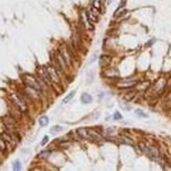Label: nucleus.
<instances>
[{"mask_svg":"<svg viewBox=\"0 0 171 171\" xmlns=\"http://www.w3.org/2000/svg\"><path fill=\"white\" fill-rule=\"evenodd\" d=\"M76 133L78 134V136L82 139H88L90 140V134H88V129H84V127H80L76 130Z\"/></svg>","mask_w":171,"mask_h":171,"instance_id":"nucleus-5","label":"nucleus"},{"mask_svg":"<svg viewBox=\"0 0 171 171\" xmlns=\"http://www.w3.org/2000/svg\"><path fill=\"white\" fill-rule=\"evenodd\" d=\"M110 63H111V57H110L109 55H102L101 56V58H100V65L104 66V67H106V66L110 65Z\"/></svg>","mask_w":171,"mask_h":171,"instance_id":"nucleus-6","label":"nucleus"},{"mask_svg":"<svg viewBox=\"0 0 171 171\" xmlns=\"http://www.w3.org/2000/svg\"><path fill=\"white\" fill-rule=\"evenodd\" d=\"M58 51L61 53V55L63 56V58L65 59L66 64L67 66H72V62H73V55L69 51L68 46H66V45H62L61 47H59Z\"/></svg>","mask_w":171,"mask_h":171,"instance_id":"nucleus-2","label":"nucleus"},{"mask_svg":"<svg viewBox=\"0 0 171 171\" xmlns=\"http://www.w3.org/2000/svg\"><path fill=\"white\" fill-rule=\"evenodd\" d=\"M20 169H21V163L19 160H17L15 162V166H14V171H19Z\"/></svg>","mask_w":171,"mask_h":171,"instance_id":"nucleus-14","label":"nucleus"},{"mask_svg":"<svg viewBox=\"0 0 171 171\" xmlns=\"http://www.w3.org/2000/svg\"><path fill=\"white\" fill-rule=\"evenodd\" d=\"M22 81H24V83L27 85V86H29V87L34 88V90H36L38 92H41L43 91V87H41V85L39 84L38 80H36L35 77H33L31 75H28V74H26L22 76Z\"/></svg>","mask_w":171,"mask_h":171,"instance_id":"nucleus-1","label":"nucleus"},{"mask_svg":"<svg viewBox=\"0 0 171 171\" xmlns=\"http://www.w3.org/2000/svg\"><path fill=\"white\" fill-rule=\"evenodd\" d=\"M2 138H4L5 141L7 140V141H9V142H12V141H11V138L7 134V133H4V134H2Z\"/></svg>","mask_w":171,"mask_h":171,"instance_id":"nucleus-20","label":"nucleus"},{"mask_svg":"<svg viewBox=\"0 0 171 171\" xmlns=\"http://www.w3.org/2000/svg\"><path fill=\"white\" fill-rule=\"evenodd\" d=\"M114 119H115V120H119V119H122V117L120 115V113H115V114H114Z\"/></svg>","mask_w":171,"mask_h":171,"instance_id":"nucleus-21","label":"nucleus"},{"mask_svg":"<svg viewBox=\"0 0 171 171\" xmlns=\"http://www.w3.org/2000/svg\"><path fill=\"white\" fill-rule=\"evenodd\" d=\"M81 101H82V103H84V104H86V103H91L92 102V96L90 94L84 93V94L82 95V97H81Z\"/></svg>","mask_w":171,"mask_h":171,"instance_id":"nucleus-9","label":"nucleus"},{"mask_svg":"<svg viewBox=\"0 0 171 171\" xmlns=\"http://www.w3.org/2000/svg\"><path fill=\"white\" fill-rule=\"evenodd\" d=\"M75 93H76V91H72V92H71V93H69V94L67 95V96H66L64 100H63V104H67V103H68L69 101H71V100H72V98L75 96Z\"/></svg>","mask_w":171,"mask_h":171,"instance_id":"nucleus-10","label":"nucleus"},{"mask_svg":"<svg viewBox=\"0 0 171 171\" xmlns=\"http://www.w3.org/2000/svg\"><path fill=\"white\" fill-rule=\"evenodd\" d=\"M121 142H123V143H127V144H133V142H132V140H130L129 138H125V136H122L121 138Z\"/></svg>","mask_w":171,"mask_h":171,"instance_id":"nucleus-15","label":"nucleus"},{"mask_svg":"<svg viewBox=\"0 0 171 171\" xmlns=\"http://www.w3.org/2000/svg\"><path fill=\"white\" fill-rule=\"evenodd\" d=\"M46 69H47L48 75L51 77V84H53V85H58V84H61V76H59V74L56 72V69L53 67V65L47 66Z\"/></svg>","mask_w":171,"mask_h":171,"instance_id":"nucleus-3","label":"nucleus"},{"mask_svg":"<svg viewBox=\"0 0 171 171\" xmlns=\"http://www.w3.org/2000/svg\"><path fill=\"white\" fill-rule=\"evenodd\" d=\"M49 156H51V151H43V152H40V154H39L40 158H44V159L48 158Z\"/></svg>","mask_w":171,"mask_h":171,"instance_id":"nucleus-17","label":"nucleus"},{"mask_svg":"<svg viewBox=\"0 0 171 171\" xmlns=\"http://www.w3.org/2000/svg\"><path fill=\"white\" fill-rule=\"evenodd\" d=\"M129 95H125L124 96V98L127 100V101H130V100H132V98L135 96V92H130V93H127Z\"/></svg>","mask_w":171,"mask_h":171,"instance_id":"nucleus-16","label":"nucleus"},{"mask_svg":"<svg viewBox=\"0 0 171 171\" xmlns=\"http://www.w3.org/2000/svg\"><path fill=\"white\" fill-rule=\"evenodd\" d=\"M69 146H71V143H69L68 141L61 142V143H59V146H61V148H63V149H67V148H68Z\"/></svg>","mask_w":171,"mask_h":171,"instance_id":"nucleus-18","label":"nucleus"},{"mask_svg":"<svg viewBox=\"0 0 171 171\" xmlns=\"http://www.w3.org/2000/svg\"><path fill=\"white\" fill-rule=\"evenodd\" d=\"M61 130H62V127H59V125H55V127H53L51 129V134H57Z\"/></svg>","mask_w":171,"mask_h":171,"instance_id":"nucleus-12","label":"nucleus"},{"mask_svg":"<svg viewBox=\"0 0 171 171\" xmlns=\"http://www.w3.org/2000/svg\"><path fill=\"white\" fill-rule=\"evenodd\" d=\"M39 124L41 127H46L48 124V117H41L39 120Z\"/></svg>","mask_w":171,"mask_h":171,"instance_id":"nucleus-11","label":"nucleus"},{"mask_svg":"<svg viewBox=\"0 0 171 171\" xmlns=\"http://www.w3.org/2000/svg\"><path fill=\"white\" fill-rule=\"evenodd\" d=\"M48 141V136H45L44 140H43V142H41V146H45L46 144V142Z\"/></svg>","mask_w":171,"mask_h":171,"instance_id":"nucleus-22","label":"nucleus"},{"mask_svg":"<svg viewBox=\"0 0 171 171\" xmlns=\"http://www.w3.org/2000/svg\"><path fill=\"white\" fill-rule=\"evenodd\" d=\"M10 97L11 100H12V102L15 103L16 105H17V107H18L21 112L25 113L26 111H27V106H26V103L25 101H24V98H21L17 94H10Z\"/></svg>","mask_w":171,"mask_h":171,"instance_id":"nucleus-4","label":"nucleus"},{"mask_svg":"<svg viewBox=\"0 0 171 171\" xmlns=\"http://www.w3.org/2000/svg\"><path fill=\"white\" fill-rule=\"evenodd\" d=\"M88 134H90V140H101L102 139V135L100 134L98 132L95 131V130L88 129Z\"/></svg>","mask_w":171,"mask_h":171,"instance_id":"nucleus-7","label":"nucleus"},{"mask_svg":"<svg viewBox=\"0 0 171 171\" xmlns=\"http://www.w3.org/2000/svg\"><path fill=\"white\" fill-rule=\"evenodd\" d=\"M135 114L140 117H148V114H146V113H143L142 110H135Z\"/></svg>","mask_w":171,"mask_h":171,"instance_id":"nucleus-13","label":"nucleus"},{"mask_svg":"<svg viewBox=\"0 0 171 171\" xmlns=\"http://www.w3.org/2000/svg\"><path fill=\"white\" fill-rule=\"evenodd\" d=\"M6 148V143L4 142V139L0 138V150H5Z\"/></svg>","mask_w":171,"mask_h":171,"instance_id":"nucleus-19","label":"nucleus"},{"mask_svg":"<svg viewBox=\"0 0 171 171\" xmlns=\"http://www.w3.org/2000/svg\"><path fill=\"white\" fill-rule=\"evenodd\" d=\"M148 153H149V156H152V158H159V156H160L159 150L156 149V148H149V149H148Z\"/></svg>","mask_w":171,"mask_h":171,"instance_id":"nucleus-8","label":"nucleus"}]
</instances>
